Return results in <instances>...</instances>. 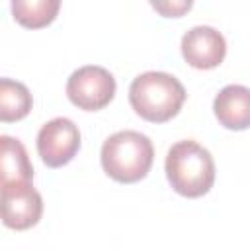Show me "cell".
Here are the masks:
<instances>
[{"mask_svg": "<svg viewBox=\"0 0 250 250\" xmlns=\"http://www.w3.org/2000/svg\"><path fill=\"white\" fill-rule=\"evenodd\" d=\"M186 102L184 84L168 74L148 70L139 74L129 86V104L139 117L150 123H166L176 117Z\"/></svg>", "mask_w": 250, "mask_h": 250, "instance_id": "6da1fadb", "label": "cell"}, {"mask_svg": "<svg viewBox=\"0 0 250 250\" xmlns=\"http://www.w3.org/2000/svg\"><path fill=\"white\" fill-rule=\"evenodd\" d=\"M100 160L109 178L119 184H135L150 172L154 146L139 131H119L104 141Z\"/></svg>", "mask_w": 250, "mask_h": 250, "instance_id": "7a4b0ae2", "label": "cell"}, {"mask_svg": "<svg viewBox=\"0 0 250 250\" xmlns=\"http://www.w3.org/2000/svg\"><path fill=\"white\" fill-rule=\"evenodd\" d=\"M164 170L172 189L184 197H201L215 182L213 156L195 141L172 145L166 154Z\"/></svg>", "mask_w": 250, "mask_h": 250, "instance_id": "3957f363", "label": "cell"}, {"mask_svg": "<svg viewBox=\"0 0 250 250\" xmlns=\"http://www.w3.org/2000/svg\"><path fill=\"white\" fill-rule=\"evenodd\" d=\"M115 78L109 70L98 64L80 66L68 76L66 96L72 105L84 111L104 109L115 96Z\"/></svg>", "mask_w": 250, "mask_h": 250, "instance_id": "277c9868", "label": "cell"}, {"mask_svg": "<svg viewBox=\"0 0 250 250\" xmlns=\"http://www.w3.org/2000/svg\"><path fill=\"white\" fill-rule=\"evenodd\" d=\"M43 197L29 180L0 186V221L14 230H25L39 223Z\"/></svg>", "mask_w": 250, "mask_h": 250, "instance_id": "5b68a950", "label": "cell"}, {"mask_svg": "<svg viewBox=\"0 0 250 250\" xmlns=\"http://www.w3.org/2000/svg\"><path fill=\"white\" fill-rule=\"evenodd\" d=\"M80 148V131L68 117H55L37 133V152L49 168L68 164Z\"/></svg>", "mask_w": 250, "mask_h": 250, "instance_id": "8992f818", "label": "cell"}, {"mask_svg": "<svg viewBox=\"0 0 250 250\" xmlns=\"http://www.w3.org/2000/svg\"><path fill=\"white\" fill-rule=\"evenodd\" d=\"M182 55L189 66L197 70H211L223 62L227 43L215 27L195 25L182 37Z\"/></svg>", "mask_w": 250, "mask_h": 250, "instance_id": "52a82bcc", "label": "cell"}, {"mask_svg": "<svg viewBox=\"0 0 250 250\" xmlns=\"http://www.w3.org/2000/svg\"><path fill=\"white\" fill-rule=\"evenodd\" d=\"M219 123L230 131H244L250 125V90L240 84L225 86L213 102Z\"/></svg>", "mask_w": 250, "mask_h": 250, "instance_id": "ba28073f", "label": "cell"}, {"mask_svg": "<svg viewBox=\"0 0 250 250\" xmlns=\"http://www.w3.org/2000/svg\"><path fill=\"white\" fill-rule=\"evenodd\" d=\"M33 178V166L21 141L10 135H0V186Z\"/></svg>", "mask_w": 250, "mask_h": 250, "instance_id": "9c48e42d", "label": "cell"}, {"mask_svg": "<svg viewBox=\"0 0 250 250\" xmlns=\"http://www.w3.org/2000/svg\"><path fill=\"white\" fill-rule=\"evenodd\" d=\"M33 105L31 92L25 84L12 80V78H0V121L2 123H16L23 119Z\"/></svg>", "mask_w": 250, "mask_h": 250, "instance_id": "30bf717a", "label": "cell"}, {"mask_svg": "<svg viewBox=\"0 0 250 250\" xmlns=\"http://www.w3.org/2000/svg\"><path fill=\"white\" fill-rule=\"evenodd\" d=\"M61 0H12L14 20L27 29H41L55 21Z\"/></svg>", "mask_w": 250, "mask_h": 250, "instance_id": "8fae6325", "label": "cell"}, {"mask_svg": "<svg viewBox=\"0 0 250 250\" xmlns=\"http://www.w3.org/2000/svg\"><path fill=\"white\" fill-rule=\"evenodd\" d=\"M148 2L162 18H182L193 6V0H148Z\"/></svg>", "mask_w": 250, "mask_h": 250, "instance_id": "7c38bea8", "label": "cell"}]
</instances>
